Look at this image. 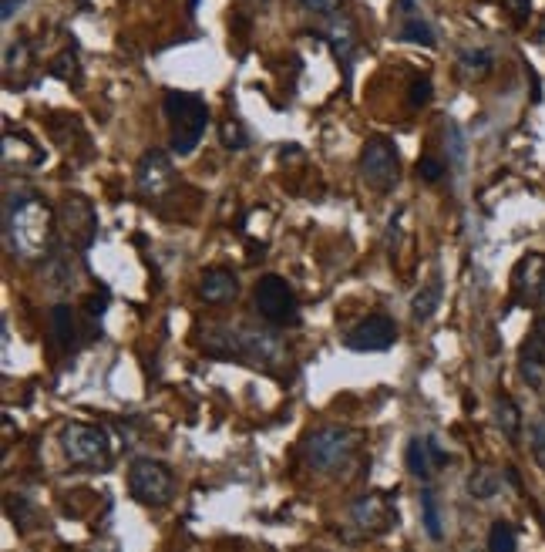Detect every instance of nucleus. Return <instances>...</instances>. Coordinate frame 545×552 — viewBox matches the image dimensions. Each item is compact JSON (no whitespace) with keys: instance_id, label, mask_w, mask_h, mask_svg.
Here are the masks:
<instances>
[{"instance_id":"obj_1","label":"nucleus","mask_w":545,"mask_h":552,"mask_svg":"<svg viewBox=\"0 0 545 552\" xmlns=\"http://www.w3.org/2000/svg\"><path fill=\"white\" fill-rule=\"evenodd\" d=\"M54 229H58L54 209L41 196H34V192H24V196H17L7 206V216H4L7 246L21 260H41V256H48L54 246Z\"/></svg>"},{"instance_id":"obj_2","label":"nucleus","mask_w":545,"mask_h":552,"mask_svg":"<svg viewBox=\"0 0 545 552\" xmlns=\"http://www.w3.org/2000/svg\"><path fill=\"white\" fill-rule=\"evenodd\" d=\"M165 122H169V138L175 155H192L199 149L202 135L209 128V105L206 98L192 91H169L165 95Z\"/></svg>"},{"instance_id":"obj_3","label":"nucleus","mask_w":545,"mask_h":552,"mask_svg":"<svg viewBox=\"0 0 545 552\" xmlns=\"http://www.w3.org/2000/svg\"><path fill=\"white\" fill-rule=\"evenodd\" d=\"M360 448V435L354 428H344V425H327V428H317L310 431L307 441H303V458L313 472H323V475H334L340 468H347L354 462Z\"/></svg>"},{"instance_id":"obj_4","label":"nucleus","mask_w":545,"mask_h":552,"mask_svg":"<svg viewBox=\"0 0 545 552\" xmlns=\"http://www.w3.org/2000/svg\"><path fill=\"white\" fill-rule=\"evenodd\" d=\"M61 452L71 465L78 468H108L112 462V441L98 425L71 421L61 428Z\"/></svg>"},{"instance_id":"obj_5","label":"nucleus","mask_w":545,"mask_h":552,"mask_svg":"<svg viewBox=\"0 0 545 552\" xmlns=\"http://www.w3.org/2000/svg\"><path fill=\"white\" fill-rule=\"evenodd\" d=\"M128 492L145 509H162L175 499V475L155 458H138L128 465Z\"/></svg>"},{"instance_id":"obj_6","label":"nucleus","mask_w":545,"mask_h":552,"mask_svg":"<svg viewBox=\"0 0 545 552\" xmlns=\"http://www.w3.org/2000/svg\"><path fill=\"white\" fill-rule=\"evenodd\" d=\"M360 179L374 192H391L401 179V155H397L394 142L384 135H374L360 152Z\"/></svg>"},{"instance_id":"obj_7","label":"nucleus","mask_w":545,"mask_h":552,"mask_svg":"<svg viewBox=\"0 0 545 552\" xmlns=\"http://www.w3.org/2000/svg\"><path fill=\"white\" fill-rule=\"evenodd\" d=\"M253 303H256V314L276 327H290L300 320L297 293L290 290V283L283 276H263L253 290Z\"/></svg>"},{"instance_id":"obj_8","label":"nucleus","mask_w":545,"mask_h":552,"mask_svg":"<svg viewBox=\"0 0 545 552\" xmlns=\"http://www.w3.org/2000/svg\"><path fill=\"white\" fill-rule=\"evenodd\" d=\"M61 226H64V236L68 243H75L78 250H88L95 243V233H98V219H95V209L85 196H64L61 202Z\"/></svg>"},{"instance_id":"obj_9","label":"nucleus","mask_w":545,"mask_h":552,"mask_svg":"<svg viewBox=\"0 0 545 552\" xmlns=\"http://www.w3.org/2000/svg\"><path fill=\"white\" fill-rule=\"evenodd\" d=\"M135 186L142 192L145 199H162L165 192L175 186V169H172V159L159 149L145 152L142 162L135 169Z\"/></svg>"},{"instance_id":"obj_10","label":"nucleus","mask_w":545,"mask_h":552,"mask_svg":"<svg viewBox=\"0 0 545 552\" xmlns=\"http://www.w3.org/2000/svg\"><path fill=\"white\" fill-rule=\"evenodd\" d=\"M397 340V324L391 317H367L360 320L354 330H347L344 344L350 351H360V354H374V351H387V347H394Z\"/></svg>"},{"instance_id":"obj_11","label":"nucleus","mask_w":545,"mask_h":552,"mask_svg":"<svg viewBox=\"0 0 545 552\" xmlns=\"http://www.w3.org/2000/svg\"><path fill=\"white\" fill-rule=\"evenodd\" d=\"M233 354L249 357V361L273 367L283 361V347L280 340L266 330H253V327H233Z\"/></svg>"},{"instance_id":"obj_12","label":"nucleus","mask_w":545,"mask_h":552,"mask_svg":"<svg viewBox=\"0 0 545 552\" xmlns=\"http://www.w3.org/2000/svg\"><path fill=\"white\" fill-rule=\"evenodd\" d=\"M350 515L364 532H387L397 522L394 499L387 492H367L350 505Z\"/></svg>"},{"instance_id":"obj_13","label":"nucleus","mask_w":545,"mask_h":552,"mask_svg":"<svg viewBox=\"0 0 545 552\" xmlns=\"http://www.w3.org/2000/svg\"><path fill=\"white\" fill-rule=\"evenodd\" d=\"M404 458H408L411 475L421 478V482H428V478L448 462V452L441 448V441L434 435H424V438H411L408 455H404Z\"/></svg>"},{"instance_id":"obj_14","label":"nucleus","mask_w":545,"mask_h":552,"mask_svg":"<svg viewBox=\"0 0 545 552\" xmlns=\"http://www.w3.org/2000/svg\"><path fill=\"white\" fill-rule=\"evenodd\" d=\"M519 367H522V377L532 388H542L545 384V320H535L532 334L525 337Z\"/></svg>"},{"instance_id":"obj_15","label":"nucleus","mask_w":545,"mask_h":552,"mask_svg":"<svg viewBox=\"0 0 545 552\" xmlns=\"http://www.w3.org/2000/svg\"><path fill=\"white\" fill-rule=\"evenodd\" d=\"M199 293L206 303H233L236 293H239V280L233 270H223V266H212V270H202V280H199Z\"/></svg>"},{"instance_id":"obj_16","label":"nucleus","mask_w":545,"mask_h":552,"mask_svg":"<svg viewBox=\"0 0 545 552\" xmlns=\"http://www.w3.org/2000/svg\"><path fill=\"white\" fill-rule=\"evenodd\" d=\"M397 38L401 41H408V44H424V48H434V31H431V24L424 21V17L414 11V0H401L397 4Z\"/></svg>"},{"instance_id":"obj_17","label":"nucleus","mask_w":545,"mask_h":552,"mask_svg":"<svg viewBox=\"0 0 545 552\" xmlns=\"http://www.w3.org/2000/svg\"><path fill=\"white\" fill-rule=\"evenodd\" d=\"M512 283H515V293H519V297H542V287H545V256L542 253L522 256L519 266H515V273H512Z\"/></svg>"},{"instance_id":"obj_18","label":"nucleus","mask_w":545,"mask_h":552,"mask_svg":"<svg viewBox=\"0 0 545 552\" xmlns=\"http://www.w3.org/2000/svg\"><path fill=\"white\" fill-rule=\"evenodd\" d=\"M323 38H327L330 51L337 54V61L350 64V58H354V51H357V24L350 21V17H344V14L330 17V24H327V31H323Z\"/></svg>"},{"instance_id":"obj_19","label":"nucleus","mask_w":545,"mask_h":552,"mask_svg":"<svg viewBox=\"0 0 545 552\" xmlns=\"http://www.w3.org/2000/svg\"><path fill=\"white\" fill-rule=\"evenodd\" d=\"M51 334H54V344L61 347V351H71L78 340V317L75 310L68 307V303H58V307H51Z\"/></svg>"},{"instance_id":"obj_20","label":"nucleus","mask_w":545,"mask_h":552,"mask_svg":"<svg viewBox=\"0 0 545 552\" xmlns=\"http://www.w3.org/2000/svg\"><path fill=\"white\" fill-rule=\"evenodd\" d=\"M495 421H498V428H502V435L508 441H519V435H522V411H519V404L508 398V394H498V398H495Z\"/></svg>"},{"instance_id":"obj_21","label":"nucleus","mask_w":545,"mask_h":552,"mask_svg":"<svg viewBox=\"0 0 545 552\" xmlns=\"http://www.w3.org/2000/svg\"><path fill=\"white\" fill-rule=\"evenodd\" d=\"M461 71H465V78L471 81H482L488 71L495 68V61H492V51H485V48H471V51H461Z\"/></svg>"},{"instance_id":"obj_22","label":"nucleus","mask_w":545,"mask_h":552,"mask_svg":"<svg viewBox=\"0 0 545 552\" xmlns=\"http://www.w3.org/2000/svg\"><path fill=\"white\" fill-rule=\"evenodd\" d=\"M438 303H441V280H431L428 287H421L418 293H414V300H411V314H414V320H428V317H434Z\"/></svg>"},{"instance_id":"obj_23","label":"nucleus","mask_w":545,"mask_h":552,"mask_svg":"<svg viewBox=\"0 0 545 552\" xmlns=\"http://www.w3.org/2000/svg\"><path fill=\"white\" fill-rule=\"evenodd\" d=\"M502 489V478L492 468H475L468 478V492L475 495V499H492V495Z\"/></svg>"},{"instance_id":"obj_24","label":"nucleus","mask_w":545,"mask_h":552,"mask_svg":"<svg viewBox=\"0 0 545 552\" xmlns=\"http://www.w3.org/2000/svg\"><path fill=\"white\" fill-rule=\"evenodd\" d=\"M17 68V81H24V71L31 68V44L27 41H14L4 54V75L11 78Z\"/></svg>"},{"instance_id":"obj_25","label":"nucleus","mask_w":545,"mask_h":552,"mask_svg":"<svg viewBox=\"0 0 545 552\" xmlns=\"http://www.w3.org/2000/svg\"><path fill=\"white\" fill-rule=\"evenodd\" d=\"M4 149H17V169H24V165H38L44 159V152L38 149V145L27 142L24 135H14V132L4 135Z\"/></svg>"},{"instance_id":"obj_26","label":"nucleus","mask_w":545,"mask_h":552,"mask_svg":"<svg viewBox=\"0 0 545 552\" xmlns=\"http://www.w3.org/2000/svg\"><path fill=\"white\" fill-rule=\"evenodd\" d=\"M421 512H424V529H428L431 539H441L445 529H441V509H438V495L434 489H424L421 492Z\"/></svg>"},{"instance_id":"obj_27","label":"nucleus","mask_w":545,"mask_h":552,"mask_svg":"<svg viewBox=\"0 0 545 552\" xmlns=\"http://www.w3.org/2000/svg\"><path fill=\"white\" fill-rule=\"evenodd\" d=\"M488 552H519L515 549V529L508 522H495L488 532Z\"/></svg>"},{"instance_id":"obj_28","label":"nucleus","mask_w":545,"mask_h":552,"mask_svg":"<svg viewBox=\"0 0 545 552\" xmlns=\"http://www.w3.org/2000/svg\"><path fill=\"white\" fill-rule=\"evenodd\" d=\"M51 75L54 78H61V81H78L81 78V71H78V58L71 51H64V54H58V58L51 61Z\"/></svg>"},{"instance_id":"obj_29","label":"nucleus","mask_w":545,"mask_h":552,"mask_svg":"<svg viewBox=\"0 0 545 552\" xmlns=\"http://www.w3.org/2000/svg\"><path fill=\"white\" fill-rule=\"evenodd\" d=\"M418 179L421 182H441L445 179V162L434 159V155H424V159L418 162Z\"/></svg>"},{"instance_id":"obj_30","label":"nucleus","mask_w":545,"mask_h":552,"mask_svg":"<svg viewBox=\"0 0 545 552\" xmlns=\"http://www.w3.org/2000/svg\"><path fill=\"white\" fill-rule=\"evenodd\" d=\"M246 142H249V138L243 132V125L229 118V122L223 125V145H226V149H236L239 152V149H246Z\"/></svg>"},{"instance_id":"obj_31","label":"nucleus","mask_w":545,"mask_h":552,"mask_svg":"<svg viewBox=\"0 0 545 552\" xmlns=\"http://www.w3.org/2000/svg\"><path fill=\"white\" fill-rule=\"evenodd\" d=\"M300 4H303V11H310V14L337 17L340 14V4H344V0H300Z\"/></svg>"},{"instance_id":"obj_32","label":"nucleus","mask_w":545,"mask_h":552,"mask_svg":"<svg viewBox=\"0 0 545 552\" xmlns=\"http://www.w3.org/2000/svg\"><path fill=\"white\" fill-rule=\"evenodd\" d=\"M502 7L515 24H525L532 17V0H502Z\"/></svg>"},{"instance_id":"obj_33","label":"nucleus","mask_w":545,"mask_h":552,"mask_svg":"<svg viewBox=\"0 0 545 552\" xmlns=\"http://www.w3.org/2000/svg\"><path fill=\"white\" fill-rule=\"evenodd\" d=\"M532 455H535V462L545 468V421L542 418L532 425Z\"/></svg>"},{"instance_id":"obj_34","label":"nucleus","mask_w":545,"mask_h":552,"mask_svg":"<svg viewBox=\"0 0 545 552\" xmlns=\"http://www.w3.org/2000/svg\"><path fill=\"white\" fill-rule=\"evenodd\" d=\"M428 101H431V81L428 78L414 81L411 85V105L418 108V105H428Z\"/></svg>"},{"instance_id":"obj_35","label":"nucleus","mask_w":545,"mask_h":552,"mask_svg":"<svg viewBox=\"0 0 545 552\" xmlns=\"http://www.w3.org/2000/svg\"><path fill=\"white\" fill-rule=\"evenodd\" d=\"M105 303H108L105 293H101V297H91V300H88V314H91V317H101V314H105Z\"/></svg>"},{"instance_id":"obj_36","label":"nucleus","mask_w":545,"mask_h":552,"mask_svg":"<svg viewBox=\"0 0 545 552\" xmlns=\"http://www.w3.org/2000/svg\"><path fill=\"white\" fill-rule=\"evenodd\" d=\"M21 4H24V0H4V7H0V17H4V21H11V17L21 11Z\"/></svg>"},{"instance_id":"obj_37","label":"nucleus","mask_w":545,"mask_h":552,"mask_svg":"<svg viewBox=\"0 0 545 552\" xmlns=\"http://www.w3.org/2000/svg\"><path fill=\"white\" fill-rule=\"evenodd\" d=\"M542 303H545V287H542Z\"/></svg>"},{"instance_id":"obj_38","label":"nucleus","mask_w":545,"mask_h":552,"mask_svg":"<svg viewBox=\"0 0 545 552\" xmlns=\"http://www.w3.org/2000/svg\"><path fill=\"white\" fill-rule=\"evenodd\" d=\"M542 31H545V17H542Z\"/></svg>"},{"instance_id":"obj_39","label":"nucleus","mask_w":545,"mask_h":552,"mask_svg":"<svg viewBox=\"0 0 545 552\" xmlns=\"http://www.w3.org/2000/svg\"><path fill=\"white\" fill-rule=\"evenodd\" d=\"M542 421H545V408H542Z\"/></svg>"}]
</instances>
